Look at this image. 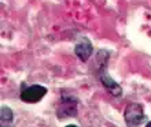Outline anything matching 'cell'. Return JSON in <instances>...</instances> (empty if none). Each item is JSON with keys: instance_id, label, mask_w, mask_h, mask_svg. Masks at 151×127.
I'll return each mask as SVG.
<instances>
[{"instance_id": "2", "label": "cell", "mask_w": 151, "mask_h": 127, "mask_svg": "<svg viewBox=\"0 0 151 127\" xmlns=\"http://www.w3.org/2000/svg\"><path fill=\"white\" fill-rule=\"evenodd\" d=\"M124 120H125L127 126L131 127L143 124V122H146V114H144L143 105L137 103L128 104L125 107V111H124Z\"/></svg>"}, {"instance_id": "8", "label": "cell", "mask_w": 151, "mask_h": 127, "mask_svg": "<svg viewBox=\"0 0 151 127\" xmlns=\"http://www.w3.org/2000/svg\"><path fill=\"white\" fill-rule=\"evenodd\" d=\"M146 126H147V127H151V122H148V123L146 124Z\"/></svg>"}, {"instance_id": "4", "label": "cell", "mask_w": 151, "mask_h": 127, "mask_svg": "<svg viewBox=\"0 0 151 127\" xmlns=\"http://www.w3.org/2000/svg\"><path fill=\"white\" fill-rule=\"evenodd\" d=\"M74 53L77 55L81 62H88L89 57L93 53V47H92V43L88 40L87 37H81L80 41L76 44L74 47Z\"/></svg>"}, {"instance_id": "3", "label": "cell", "mask_w": 151, "mask_h": 127, "mask_svg": "<svg viewBox=\"0 0 151 127\" xmlns=\"http://www.w3.org/2000/svg\"><path fill=\"white\" fill-rule=\"evenodd\" d=\"M47 92H48L47 87L43 86V85H29V86H25V84H22L21 100L28 104L39 103L40 100L47 94Z\"/></svg>"}, {"instance_id": "1", "label": "cell", "mask_w": 151, "mask_h": 127, "mask_svg": "<svg viewBox=\"0 0 151 127\" xmlns=\"http://www.w3.org/2000/svg\"><path fill=\"white\" fill-rule=\"evenodd\" d=\"M78 114V99L73 94L63 93L60 96L58 107H56V118L58 119H68L74 118Z\"/></svg>"}, {"instance_id": "7", "label": "cell", "mask_w": 151, "mask_h": 127, "mask_svg": "<svg viewBox=\"0 0 151 127\" xmlns=\"http://www.w3.org/2000/svg\"><path fill=\"white\" fill-rule=\"evenodd\" d=\"M12 122H14V114H12L11 108L3 105L0 108V124L3 127L11 126Z\"/></svg>"}, {"instance_id": "6", "label": "cell", "mask_w": 151, "mask_h": 127, "mask_svg": "<svg viewBox=\"0 0 151 127\" xmlns=\"http://www.w3.org/2000/svg\"><path fill=\"white\" fill-rule=\"evenodd\" d=\"M109 53L107 51H104V49H100L96 53V70H98V74H102V72L106 71V68H107V64H109Z\"/></svg>"}, {"instance_id": "5", "label": "cell", "mask_w": 151, "mask_h": 127, "mask_svg": "<svg viewBox=\"0 0 151 127\" xmlns=\"http://www.w3.org/2000/svg\"><path fill=\"white\" fill-rule=\"evenodd\" d=\"M99 81H100V84L103 85L104 89H106L113 97H117V99H118V97H122V87H121V85L117 84L106 71L99 74Z\"/></svg>"}]
</instances>
